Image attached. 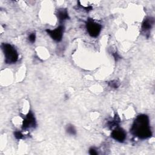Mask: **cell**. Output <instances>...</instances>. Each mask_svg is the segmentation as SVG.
<instances>
[{"mask_svg": "<svg viewBox=\"0 0 155 155\" xmlns=\"http://www.w3.org/2000/svg\"><path fill=\"white\" fill-rule=\"evenodd\" d=\"M57 18L60 23L63 22L64 21L70 18L68 13L67 8H59L57 10L56 13Z\"/></svg>", "mask_w": 155, "mask_h": 155, "instance_id": "cell-8", "label": "cell"}, {"mask_svg": "<svg viewBox=\"0 0 155 155\" xmlns=\"http://www.w3.org/2000/svg\"><path fill=\"white\" fill-rule=\"evenodd\" d=\"M119 123H120V118L118 116L115 115L114 117L111 120H110L108 122V125L110 128H113L114 127H118Z\"/></svg>", "mask_w": 155, "mask_h": 155, "instance_id": "cell-9", "label": "cell"}, {"mask_svg": "<svg viewBox=\"0 0 155 155\" xmlns=\"http://www.w3.org/2000/svg\"><path fill=\"white\" fill-rule=\"evenodd\" d=\"M28 41L31 42V43H34L35 42L36 40V34L35 33H31L28 35Z\"/></svg>", "mask_w": 155, "mask_h": 155, "instance_id": "cell-12", "label": "cell"}, {"mask_svg": "<svg viewBox=\"0 0 155 155\" xmlns=\"http://www.w3.org/2000/svg\"><path fill=\"white\" fill-rule=\"evenodd\" d=\"M66 132L70 135H75L76 134V130L74 127L71 124H68L65 128Z\"/></svg>", "mask_w": 155, "mask_h": 155, "instance_id": "cell-10", "label": "cell"}, {"mask_svg": "<svg viewBox=\"0 0 155 155\" xmlns=\"http://www.w3.org/2000/svg\"><path fill=\"white\" fill-rule=\"evenodd\" d=\"M154 23V19L152 17H147L145 18L143 21L142 22L141 29L144 32L149 31V30L152 28L153 24Z\"/></svg>", "mask_w": 155, "mask_h": 155, "instance_id": "cell-7", "label": "cell"}, {"mask_svg": "<svg viewBox=\"0 0 155 155\" xmlns=\"http://www.w3.org/2000/svg\"><path fill=\"white\" fill-rule=\"evenodd\" d=\"M86 28L90 36L96 38L99 35L102 25L92 19H88L86 22Z\"/></svg>", "mask_w": 155, "mask_h": 155, "instance_id": "cell-3", "label": "cell"}, {"mask_svg": "<svg viewBox=\"0 0 155 155\" xmlns=\"http://www.w3.org/2000/svg\"><path fill=\"white\" fill-rule=\"evenodd\" d=\"M130 132L132 134L141 139H145L151 137L152 131L148 116L144 114L138 115L132 124Z\"/></svg>", "mask_w": 155, "mask_h": 155, "instance_id": "cell-1", "label": "cell"}, {"mask_svg": "<svg viewBox=\"0 0 155 155\" xmlns=\"http://www.w3.org/2000/svg\"><path fill=\"white\" fill-rule=\"evenodd\" d=\"M14 136L15 137V138L16 139H24V134L22 133L21 131H16L14 133Z\"/></svg>", "mask_w": 155, "mask_h": 155, "instance_id": "cell-11", "label": "cell"}, {"mask_svg": "<svg viewBox=\"0 0 155 155\" xmlns=\"http://www.w3.org/2000/svg\"><path fill=\"white\" fill-rule=\"evenodd\" d=\"M1 48L4 53L5 62L7 64H15L18 59V53L15 48L8 43H2Z\"/></svg>", "mask_w": 155, "mask_h": 155, "instance_id": "cell-2", "label": "cell"}, {"mask_svg": "<svg viewBox=\"0 0 155 155\" xmlns=\"http://www.w3.org/2000/svg\"><path fill=\"white\" fill-rule=\"evenodd\" d=\"M36 125V122L32 111H30L24 117L22 122V130H27L28 128H35Z\"/></svg>", "mask_w": 155, "mask_h": 155, "instance_id": "cell-5", "label": "cell"}, {"mask_svg": "<svg viewBox=\"0 0 155 155\" xmlns=\"http://www.w3.org/2000/svg\"><path fill=\"white\" fill-rule=\"evenodd\" d=\"M108 85L110 87L114 88H117L119 87V84L116 81H112L108 82Z\"/></svg>", "mask_w": 155, "mask_h": 155, "instance_id": "cell-13", "label": "cell"}, {"mask_svg": "<svg viewBox=\"0 0 155 155\" xmlns=\"http://www.w3.org/2000/svg\"><path fill=\"white\" fill-rule=\"evenodd\" d=\"M113 56L115 59L116 61H117L119 59H120L121 58V57L120 56V55L117 53V52H115V53H113Z\"/></svg>", "mask_w": 155, "mask_h": 155, "instance_id": "cell-15", "label": "cell"}, {"mask_svg": "<svg viewBox=\"0 0 155 155\" xmlns=\"http://www.w3.org/2000/svg\"><path fill=\"white\" fill-rule=\"evenodd\" d=\"M111 136L113 139L119 142H123L125 140L127 137V133L125 131L118 127H115V128L112 131L111 133Z\"/></svg>", "mask_w": 155, "mask_h": 155, "instance_id": "cell-6", "label": "cell"}, {"mask_svg": "<svg viewBox=\"0 0 155 155\" xmlns=\"http://www.w3.org/2000/svg\"><path fill=\"white\" fill-rule=\"evenodd\" d=\"M89 154L91 155H97L98 154V153L94 148H90L89 149Z\"/></svg>", "mask_w": 155, "mask_h": 155, "instance_id": "cell-14", "label": "cell"}, {"mask_svg": "<svg viewBox=\"0 0 155 155\" xmlns=\"http://www.w3.org/2000/svg\"><path fill=\"white\" fill-rule=\"evenodd\" d=\"M45 31L54 41L56 42H60L63 37L64 27L62 25H60L53 30L46 29Z\"/></svg>", "mask_w": 155, "mask_h": 155, "instance_id": "cell-4", "label": "cell"}]
</instances>
